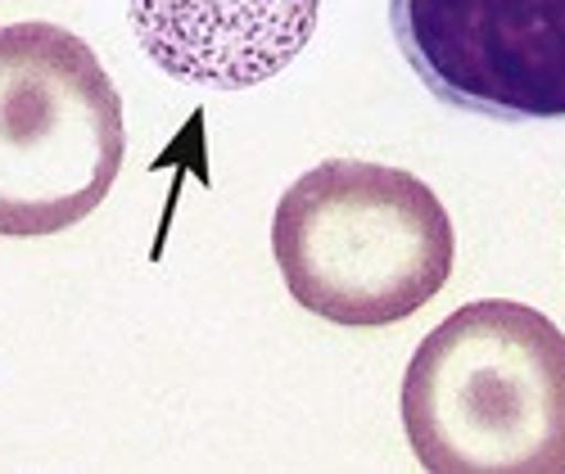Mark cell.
<instances>
[{
  "label": "cell",
  "instance_id": "1",
  "mask_svg": "<svg viewBox=\"0 0 565 474\" xmlns=\"http://www.w3.org/2000/svg\"><path fill=\"white\" fill-rule=\"evenodd\" d=\"M398 407L430 474H565V335L539 308L476 299L420 340Z\"/></svg>",
  "mask_w": 565,
  "mask_h": 474
},
{
  "label": "cell",
  "instance_id": "2",
  "mask_svg": "<svg viewBox=\"0 0 565 474\" xmlns=\"http://www.w3.org/2000/svg\"><path fill=\"white\" fill-rule=\"evenodd\" d=\"M271 258L299 308L335 325H398L452 276L457 235L435 190L385 163L326 159L271 213Z\"/></svg>",
  "mask_w": 565,
  "mask_h": 474
},
{
  "label": "cell",
  "instance_id": "3",
  "mask_svg": "<svg viewBox=\"0 0 565 474\" xmlns=\"http://www.w3.org/2000/svg\"><path fill=\"white\" fill-rule=\"evenodd\" d=\"M118 86L60 23L0 28V235L41 240L96 213L122 172Z\"/></svg>",
  "mask_w": 565,
  "mask_h": 474
},
{
  "label": "cell",
  "instance_id": "4",
  "mask_svg": "<svg viewBox=\"0 0 565 474\" xmlns=\"http://www.w3.org/2000/svg\"><path fill=\"white\" fill-rule=\"evenodd\" d=\"M390 28L439 105L565 122V0H390Z\"/></svg>",
  "mask_w": 565,
  "mask_h": 474
},
{
  "label": "cell",
  "instance_id": "5",
  "mask_svg": "<svg viewBox=\"0 0 565 474\" xmlns=\"http://www.w3.org/2000/svg\"><path fill=\"white\" fill-rule=\"evenodd\" d=\"M321 0H131V36L154 68L213 90L286 73L317 32Z\"/></svg>",
  "mask_w": 565,
  "mask_h": 474
}]
</instances>
